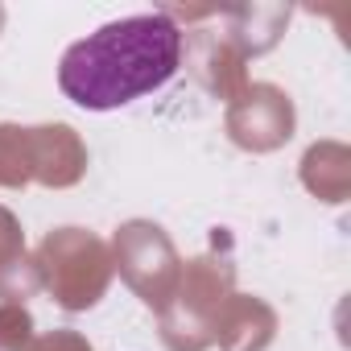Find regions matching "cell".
I'll return each mask as SVG.
<instances>
[{"label": "cell", "mask_w": 351, "mask_h": 351, "mask_svg": "<svg viewBox=\"0 0 351 351\" xmlns=\"http://www.w3.org/2000/svg\"><path fill=\"white\" fill-rule=\"evenodd\" d=\"M182 34L165 13L108 21L75 42L58 62V87L87 112H116L178 75Z\"/></svg>", "instance_id": "1"}]
</instances>
